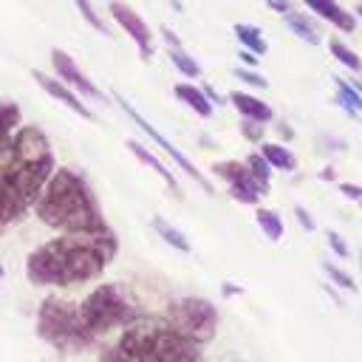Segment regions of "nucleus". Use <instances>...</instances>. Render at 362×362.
Masks as SVG:
<instances>
[{
  "instance_id": "4",
  "label": "nucleus",
  "mask_w": 362,
  "mask_h": 362,
  "mask_svg": "<svg viewBox=\"0 0 362 362\" xmlns=\"http://www.w3.org/2000/svg\"><path fill=\"white\" fill-rule=\"evenodd\" d=\"M198 342L173 331L161 317H136L99 362H198Z\"/></svg>"
},
{
  "instance_id": "37",
  "label": "nucleus",
  "mask_w": 362,
  "mask_h": 362,
  "mask_svg": "<svg viewBox=\"0 0 362 362\" xmlns=\"http://www.w3.org/2000/svg\"><path fill=\"white\" fill-rule=\"evenodd\" d=\"M356 260H359V272H362V249H359V255H356Z\"/></svg>"
},
{
  "instance_id": "16",
  "label": "nucleus",
  "mask_w": 362,
  "mask_h": 362,
  "mask_svg": "<svg viewBox=\"0 0 362 362\" xmlns=\"http://www.w3.org/2000/svg\"><path fill=\"white\" fill-rule=\"evenodd\" d=\"M23 127V113L17 102H0V158L6 156L14 133Z\"/></svg>"
},
{
  "instance_id": "32",
  "label": "nucleus",
  "mask_w": 362,
  "mask_h": 362,
  "mask_svg": "<svg viewBox=\"0 0 362 362\" xmlns=\"http://www.w3.org/2000/svg\"><path fill=\"white\" fill-rule=\"evenodd\" d=\"M294 218L300 221V226H303L305 232H314V229H317V223H314V218L308 215V209H305V206H294Z\"/></svg>"
},
{
  "instance_id": "41",
  "label": "nucleus",
  "mask_w": 362,
  "mask_h": 362,
  "mask_svg": "<svg viewBox=\"0 0 362 362\" xmlns=\"http://www.w3.org/2000/svg\"><path fill=\"white\" fill-rule=\"evenodd\" d=\"M359 206H362V204H359Z\"/></svg>"
},
{
  "instance_id": "23",
  "label": "nucleus",
  "mask_w": 362,
  "mask_h": 362,
  "mask_svg": "<svg viewBox=\"0 0 362 362\" xmlns=\"http://www.w3.org/2000/svg\"><path fill=\"white\" fill-rule=\"evenodd\" d=\"M337 99H339V105H342L351 116L362 113V93L354 88V82H348V79H339V76H337Z\"/></svg>"
},
{
  "instance_id": "31",
  "label": "nucleus",
  "mask_w": 362,
  "mask_h": 362,
  "mask_svg": "<svg viewBox=\"0 0 362 362\" xmlns=\"http://www.w3.org/2000/svg\"><path fill=\"white\" fill-rule=\"evenodd\" d=\"M240 133H243L249 141H260V139H263V124L243 119V122H240Z\"/></svg>"
},
{
  "instance_id": "28",
  "label": "nucleus",
  "mask_w": 362,
  "mask_h": 362,
  "mask_svg": "<svg viewBox=\"0 0 362 362\" xmlns=\"http://www.w3.org/2000/svg\"><path fill=\"white\" fill-rule=\"evenodd\" d=\"M74 6H76V11L82 14V20L93 28V31H99V34H107V25L102 23V17L96 14V8L90 6V0H74Z\"/></svg>"
},
{
  "instance_id": "27",
  "label": "nucleus",
  "mask_w": 362,
  "mask_h": 362,
  "mask_svg": "<svg viewBox=\"0 0 362 362\" xmlns=\"http://www.w3.org/2000/svg\"><path fill=\"white\" fill-rule=\"evenodd\" d=\"M322 272L328 274V280L334 283V288H342V291H356V280L345 272V269H339L337 263H331V260H325L322 263Z\"/></svg>"
},
{
  "instance_id": "35",
  "label": "nucleus",
  "mask_w": 362,
  "mask_h": 362,
  "mask_svg": "<svg viewBox=\"0 0 362 362\" xmlns=\"http://www.w3.org/2000/svg\"><path fill=\"white\" fill-rule=\"evenodd\" d=\"M240 59H243L249 68H255V65H257V54H252V51H246V48L240 51Z\"/></svg>"
},
{
  "instance_id": "21",
  "label": "nucleus",
  "mask_w": 362,
  "mask_h": 362,
  "mask_svg": "<svg viewBox=\"0 0 362 362\" xmlns=\"http://www.w3.org/2000/svg\"><path fill=\"white\" fill-rule=\"evenodd\" d=\"M283 20H286V25H288L300 40H305L308 45H317V42H320V31H317V25H314L305 14H300V11L291 8V11L283 14Z\"/></svg>"
},
{
  "instance_id": "24",
  "label": "nucleus",
  "mask_w": 362,
  "mask_h": 362,
  "mask_svg": "<svg viewBox=\"0 0 362 362\" xmlns=\"http://www.w3.org/2000/svg\"><path fill=\"white\" fill-rule=\"evenodd\" d=\"M328 51H331V57H334L339 65H345V68H351V71H362V59H359L339 37H331V40H328Z\"/></svg>"
},
{
  "instance_id": "15",
  "label": "nucleus",
  "mask_w": 362,
  "mask_h": 362,
  "mask_svg": "<svg viewBox=\"0 0 362 362\" xmlns=\"http://www.w3.org/2000/svg\"><path fill=\"white\" fill-rule=\"evenodd\" d=\"M173 90H175V96H178L192 113H198V116H204V119L212 116L215 105L209 102V96L204 93V88H198V85H192V82H178Z\"/></svg>"
},
{
  "instance_id": "20",
  "label": "nucleus",
  "mask_w": 362,
  "mask_h": 362,
  "mask_svg": "<svg viewBox=\"0 0 362 362\" xmlns=\"http://www.w3.org/2000/svg\"><path fill=\"white\" fill-rule=\"evenodd\" d=\"M255 221H257L260 232H263L272 243L283 240V235H286V223H283V215H280L277 209H272V206H257Z\"/></svg>"
},
{
  "instance_id": "3",
  "label": "nucleus",
  "mask_w": 362,
  "mask_h": 362,
  "mask_svg": "<svg viewBox=\"0 0 362 362\" xmlns=\"http://www.w3.org/2000/svg\"><path fill=\"white\" fill-rule=\"evenodd\" d=\"M34 215L59 235L62 232H96L107 226L88 181L71 167L54 170V175L48 178L45 189L40 192L34 204Z\"/></svg>"
},
{
  "instance_id": "8",
  "label": "nucleus",
  "mask_w": 362,
  "mask_h": 362,
  "mask_svg": "<svg viewBox=\"0 0 362 362\" xmlns=\"http://www.w3.org/2000/svg\"><path fill=\"white\" fill-rule=\"evenodd\" d=\"M116 102H119V105H122V110H124V113H127V116H130V119H133V122H136V124H139V127H141V130H144V133H147V136H150V139H153V141H156L167 156H170V161H173L175 167H181V173H184V175H189V178H192L198 187H204L206 192H215V187L204 178V173H201V170H198V167H195V164H192V161H189V158H187V156H184V153H181V150H178V147H175V144H173V141L158 130V127H153V124H150V122H147V119H144V116H141V113H139L127 99L116 96Z\"/></svg>"
},
{
  "instance_id": "12",
  "label": "nucleus",
  "mask_w": 362,
  "mask_h": 362,
  "mask_svg": "<svg viewBox=\"0 0 362 362\" xmlns=\"http://www.w3.org/2000/svg\"><path fill=\"white\" fill-rule=\"evenodd\" d=\"M34 82L51 96V99H57V102H62L68 110H74L76 116H82V119H93V113H90V107L82 102V96L76 93V90H71L62 79H57V76H48V74H42V71H34Z\"/></svg>"
},
{
  "instance_id": "7",
  "label": "nucleus",
  "mask_w": 362,
  "mask_h": 362,
  "mask_svg": "<svg viewBox=\"0 0 362 362\" xmlns=\"http://www.w3.org/2000/svg\"><path fill=\"white\" fill-rule=\"evenodd\" d=\"M161 320L173 331L189 337L198 345H206L215 337V328H218V311L204 297H178V300H173L167 305V311L161 314Z\"/></svg>"
},
{
  "instance_id": "33",
  "label": "nucleus",
  "mask_w": 362,
  "mask_h": 362,
  "mask_svg": "<svg viewBox=\"0 0 362 362\" xmlns=\"http://www.w3.org/2000/svg\"><path fill=\"white\" fill-rule=\"evenodd\" d=\"M339 192H342L345 198H351V201H359V204H362V187L348 184V181H339Z\"/></svg>"
},
{
  "instance_id": "19",
  "label": "nucleus",
  "mask_w": 362,
  "mask_h": 362,
  "mask_svg": "<svg viewBox=\"0 0 362 362\" xmlns=\"http://www.w3.org/2000/svg\"><path fill=\"white\" fill-rule=\"evenodd\" d=\"M153 229L158 232V238L164 240V243H170L175 252H181V255H189L192 252V243H189V238L178 229V226H173L167 218H161V215H156L153 218Z\"/></svg>"
},
{
  "instance_id": "6",
  "label": "nucleus",
  "mask_w": 362,
  "mask_h": 362,
  "mask_svg": "<svg viewBox=\"0 0 362 362\" xmlns=\"http://www.w3.org/2000/svg\"><path fill=\"white\" fill-rule=\"evenodd\" d=\"M79 317H82L88 334L93 339H99V337L110 334L113 328L130 325L139 314H136V305L124 286L102 283L90 294H85V300L79 303Z\"/></svg>"
},
{
  "instance_id": "34",
  "label": "nucleus",
  "mask_w": 362,
  "mask_h": 362,
  "mask_svg": "<svg viewBox=\"0 0 362 362\" xmlns=\"http://www.w3.org/2000/svg\"><path fill=\"white\" fill-rule=\"evenodd\" d=\"M272 8H277L280 14H286V11H291V6H288V0H266Z\"/></svg>"
},
{
  "instance_id": "13",
  "label": "nucleus",
  "mask_w": 362,
  "mask_h": 362,
  "mask_svg": "<svg viewBox=\"0 0 362 362\" xmlns=\"http://www.w3.org/2000/svg\"><path fill=\"white\" fill-rule=\"evenodd\" d=\"M317 17H322L325 23H331V25H337L339 31H345V34H351L354 28H356V17L351 14V11H345L337 0H303Z\"/></svg>"
},
{
  "instance_id": "36",
  "label": "nucleus",
  "mask_w": 362,
  "mask_h": 362,
  "mask_svg": "<svg viewBox=\"0 0 362 362\" xmlns=\"http://www.w3.org/2000/svg\"><path fill=\"white\" fill-rule=\"evenodd\" d=\"M204 93L209 96V102H212V105H221V96L215 93V88H212V85H204Z\"/></svg>"
},
{
  "instance_id": "38",
  "label": "nucleus",
  "mask_w": 362,
  "mask_h": 362,
  "mask_svg": "<svg viewBox=\"0 0 362 362\" xmlns=\"http://www.w3.org/2000/svg\"><path fill=\"white\" fill-rule=\"evenodd\" d=\"M356 14H359V17H362V3H356Z\"/></svg>"
},
{
  "instance_id": "30",
  "label": "nucleus",
  "mask_w": 362,
  "mask_h": 362,
  "mask_svg": "<svg viewBox=\"0 0 362 362\" xmlns=\"http://www.w3.org/2000/svg\"><path fill=\"white\" fill-rule=\"evenodd\" d=\"M325 240H328V249H331V252H334L339 260H345V257L351 255V249H348L345 238H339L337 232H328V235H325Z\"/></svg>"
},
{
  "instance_id": "17",
  "label": "nucleus",
  "mask_w": 362,
  "mask_h": 362,
  "mask_svg": "<svg viewBox=\"0 0 362 362\" xmlns=\"http://www.w3.org/2000/svg\"><path fill=\"white\" fill-rule=\"evenodd\" d=\"M127 150H130V153H133L144 167H150L156 175H161V178H164V184H167L173 192H178V181H175V175L164 167V161H161L156 153H150V150H147L141 141H136V139H127Z\"/></svg>"
},
{
  "instance_id": "18",
  "label": "nucleus",
  "mask_w": 362,
  "mask_h": 362,
  "mask_svg": "<svg viewBox=\"0 0 362 362\" xmlns=\"http://www.w3.org/2000/svg\"><path fill=\"white\" fill-rule=\"evenodd\" d=\"M260 156L269 161L272 170H280V173H291V170H297V158H294V153H291L286 144H280V141H260Z\"/></svg>"
},
{
  "instance_id": "5",
  "label": "nucleus",
  "mask_w": 362,
  "mask_h": 362,
  "mask_svg": "<svg viewBox=\"0 0 362 362\" xmlns=\"http://www.w3.org/2000/svg\"><path fill=\"white\" fill-rule=\"evenodd\" d=\"M37 334L57 351H82L93 342V337L88 334V328L79 317V303L59 297V294H48L40 303Z\"/></svg>"
},
{
  "instance_id": "29",
  "label": "nucleus",
  "mask_w": 362,
  "mask_h": 362,
  "mask_svg": "<svg viewBox=\"0 0 362 362\" xmlns=\"http://www.w3.org/2000/svg\"><path fill=\"white\" fill-rule=\"evenodd\" d=\"M235 76L240 79V82H246V85H252V88H266L269 82H266V76H260L257 71H252V68H235Z\"/></svg>"
},
{
  "instance_id": "11",
  "label": "nucleus",
  "mask_w": 362,
  "mask_h": 362,
  "mask_svg": "<svg viewBox=\"0 0 362 362\" xmlns=\"http://www.w3.org/2000/svg\"><path fill=\"white\" fill-rule=\"evenodd\" d=\"M51 68H54L57 79H62V82H65L71 90H76L79 96H85V99H105V93L93 85V79L85 76V71L74 62V57H71L68 51L54 48V51H51Z\"/></svg>"
},
{
  "instance_id": "14",
  "label": "nucleus",
  "mask_w": 362,
  "mask_h": 362,
  "mask_svg": "<svg viewBox=\"0 0 362 362\" xmlns=\"http://www.w3.org/2000/svg\"><path fill=\"white\" fill-rule=\"evenodd\" d=\"M229 102H232L235 110H238L243 119H249V122L269 124V122L274 119V110H272L263 99H257V96H252V93H246V90H235V93H229Z\"/></svg>"
},
{
  "instance_id": "22",
  "label": "nucleus",
  "mask_w": 362,
  "mask_h": 362,
  "mask_svg": "<svg viewBox=\"0 0 362 362\" xmlns=\"http://www.w3.org/2000/svg\"><path fill=\"white\" fill-rule=\"evenodd\" d=\"M232 31H235V37L240 40V45L246 48V51H252V54H266V40H263V31L257 28V25H252V23H235L232 25Z\"/></svg>"
},
{
  "instance_id": "10",
  "label": "nucleus",
  "mask_w": 362,
  "mask_h": 362,
  "mask_svg": "<svg viewBox=\"0 0 362 362\" xmlns=\"http://www.w3.org/2000/svg\"><path fill=\"white\" fill-rule=\"evenodd\" d=\"M107 11H110V17L119 23V28L136 42L141 59H150V57H153V31H150V25H147L127 3H122V0H110V3H107Z\"/></svg>"
},
{
  "instance_id": "25",
  "label": "nucleus",
  "mask_w": 362,
  "mask_h": 362,
  "mask_svg": "<svg viewBox=\"0 0 362 362\" xmlns=\"http://www.w3.org/2000/svg\"><path fill=\"white\" fill-rule=\"evenodd\" d=\"M170 62L184 74V76H189V79H195V76H201V65L181 48V45H170Z\"/></svg>"
},
{
  "instance_id": "9",
  "label": "nucleus",
  "mask_w": 362,
  "mask_h": 362,
  "mask_svg": "<svg viewBox=\"0 0 362 362\" xmlns=\"http://www.w3.org/2000/svg\"><path fill=\"white\" fill-rule=\"evenodd\" d=\"M212 173H215L221 181H226L229 195H232L235 201H240V204H257V201L269 192V189H263V187L252 178L246 161H235V158L215 161V164H212Z\"/></svg>"
},
{
  "instance_id": "1",
  "label": "nucleus",
  "mask_w": 362,
  "mask_h": 362,
  "mask_svg": "<svg viewBox=\"0 0 362 362\" xmlns=\"http://www.w3.org/2000/svg\"><path fill=\"white\" fill-rule=\"evenodd\" d=\"M116 235L105 226L96 232H62L25 257V277L42 288H74L102 277L116 257Z\"/></svg>"
},
{
  "instance_id": "39",
  "label": "nucleus",
  "mask_w": 362,
  "mask_h": 362,
  "mask_svg": "<svg viewBox=\"0 0 362 362\" xmlns=\"http://www.w3.org/2000/svg\"><path fill=\"white\" fill-rule=\"evenodd\" d=\"M354 88H356V90H359V93H362V82H354Z\"/></svg>"
},
{
  "instance_id": "2",
  "label": "nucleus",
  "mask_w": 362,
  "mask_h": 362,
  "mask_svg": "<svg viewBox=\"0 0 362 362\" xmlns=\"http://www.w3.org/2000/svg\"><path fill=\"white\" fill-rule=\"evenodd\" d=\"M54 170L57 161L48 136L34 124H23L0 158V235L34 209Z\"/></svg>"
},
{
  "instance_id": "40",
  "label": "nucleus",
  "mask_w": 362,
  "mask_h": 362,
  "mask_svg": "<svg viewBox=\"0 0 362 362\" xmlns=\"http://www.w3.org/2000/svg\"><path fill=\"white\" fill-rule=\"evenodd\" d=\"M0 272H3V269H0Z\"/></svg>"
},
{
  "instance_id": "26",
  "label": "nucleus",
  "mask_w": 362,
  "mask_h": 362,
  "mask_svg": "<svg viewBox=\"0 0 362 362\" xmlns=\"http://www.w3.org/2000/svg\"><path fill=\"white\" fill-rule=\"evenodd\" d=\"M246 167H249V173H252V178L263 187V189H269V181H272V167H269V161L260 156V150L257 153H249L246 158Z\"/></svg>"
}]
</instances>
